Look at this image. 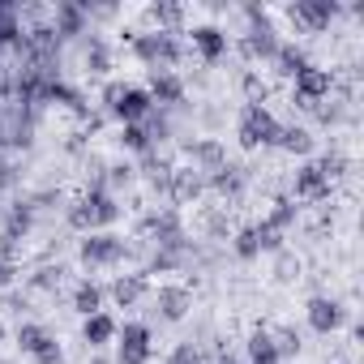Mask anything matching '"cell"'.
<instances>
[{"instance_id":"6da1fadb","label":"cell","mask_w":364,"mask_h":364,"mask_svg":"<svg viewBox=\"0 0 364 364\" xmlns=\"http://www.w3.org/2000/svg\"><path fill=\"white\" fill-rule=\"evenodd\" d=\"M240 141H245V146H262V141H279V124L270 120V112H266V107H257V103H249V112H245V120H240Z\"/></svg>"},{"instance_id":"7a4b0ae2","label":"cell","mask_w":364,"mask_h":364,"mask_svg":"<svg viewBox=\"0 0 364 364\" xmlns=\"http://www.w3.org/2000/svg\"><path fill=\"white\" fill-rule=\"evenodd\" d=\"M18 343H22V351L35 355L39 364H56V360H60V343H56L43 326H22V330H18Z\"/></svg>"},{"instance_id":"3957f363","label":"cell","mask_w":364,"mask_h":364,"mask_svg":"<svg viewBox=\"0 0 364 364\" xmlns=\"http://www.w3.org/2000/svg\"><path fill=\"white\" fill-rule=\"evenodd\" d=\"M146 360H150V330L146 326H124L120 364H146Z\"/></svg>"},{"instance_id":"277c9868","label":"cell","mask_w":364,"mask_h":364,"mask_svg":"<svg viewBox=\"0 0 364 364\" xmlns=\"http://www.w3.org/2000/svg\"><path fill=\"white\" fill-rule=\"evenodd\" d=\"M309 326H313L317 334H330V330H338V326H343V309H338L334 300L317 296V300H309Z\"/></svg>"},{"instance_id":"5b68a950","label":"cell","mask_w":364,"mask_h":364,"mask_svg":"<svg viewBox=\"0 0 364 364\" xmlns=\"http://www.w3.org/2000/svg\"><path fill=\"white\" fill-rule=\"evenodd\" d=\"M330 193V176L317 167V163H309V167H300V176H296V198H326Z\"/></svg>"},{"instance_id":"8992f818","label":"cell","mask_w":364,"mask_h":364,"mask_svg":"<svg viewBox=\"0 0 364 364\" xmlns=\"http://www.w3.org/2000/svg\"><path fill=\"white\" fill-rule=\"evenodd\" d=\"M296 90H300V99L304 103H313V99H321V95H330V73L326 69H300L296 73Z\"/></svg>"},{"instance_id":"52a82bcc","label":"cell","mask_w":364,"mask_h":364,"mask_svg":"<svg viewBox=\"0 0 364 364\" xmlns=\"http://www.w3.org/2000/svg\"><path fill=\"white\" fill-rule=\"evenodd\" d=\"M107 219H116V206H112L107 198H90V202L73 215L77 228H95V223H107Z\"/></svg>"},{"instance_id":"ba28073f","label":"cell","mask_w":364,"mask_h":364,"mask_svg":"<svg viewBox=\"0 0 364 364\" xmlns=\"http://www.w3.org/2000/svg\"><path fill=\"white\" fill-rule=\"evenodd\" d=\"M82 257H86V262H116V257H120V240H116V236H90V240L82 245Z\"/></svg>"},{"instance_id":"9c48e42d","label":"cell","mask_w":364,"mask_h":364,"mask_svg":"<svg viewBox=\"0 0 364 364\" xmlns=\"http://www.w3.org/2000/svg\"><path fill=\"white\" fill-rule=\"evenodd\" d=\"M120 103H116V112H120V120H141L146 112H150V95L146 90H124V95H116Z\"/></svg>"},{"instance_id":"30bf717a","label":"cell","mask_w":364,"mask_h":364,"mask_svg":"<svg viewBox=\"0 0 364 364\" xmlns=\"http://www.w3.org/2000/svg\"><path fill=\"white\" fill-rule=\"evenodd\" d=\"M159 304H163V313L171 321H180V317H185V309H189V291L185 287H163L159 291Z\"/></svg>"},{"instance_id":"8fae6325","label":"cell","mask_w":364,"mask_h":364,"mask_svg":"<svg viewBox=\"0 0 364 364\" xmlns=\"http://www.w3.org/2000/svg\"><path fill=\"white\" fill-rule=\"evenodd\" d=\"M112 334H116V321H112L107 313H95V317H86V343H90V347H103Z\"/></svg>"},{"instance_id":"7c38bea8","label":"cell","mask_w":364,"mask_h":364,"mask_svg":"<svg viewBox=\"0 0 364 364\" xmlns=\"http://www.w3.org/2000/svg\"><path fill=\"white\" fill-rule=\"evenodd\" d=\"M193 39H198V48H202V56H206V60H215V56L223 52V35H219L215 26H202V31H193Z\"/></svg>"},{"instance_id":"4fadbf2b","label":"cell","mask_w":364,"mask_h":364,"mask_svg":"<svg viewBox=\"0 0 364 364\" xmlns=\"http://www.w3.org/2000/svg\"><path fill=\"white\" fill-rule=\"evenodd\" d=\"M73 304H77L82 317H95V313H99V287H95V283H82L77 296H73Z\"/></svg>"},{"instance_id":"5bb4252c","label":"cell","mask_w":364,"mask_h":364,"mask_svg":"<svg viewBox=\"0 0 364 364\" xmlns=\"http://www.w3.org/2000/svg\"><path fill=\"white\" fill-rule=\"evenodd\" d=\"M141 287H146V283H141V279H120V283H116V287H112V296H116V300H120V304H133V300H137V296H141Z\"/></svg>"},{"instance_id":"9a60e30c","label":"cell","mask_w":364,"mask_h":364,"mask_svg":"<svg viewBox=\"0 0 364 364\" xmlns=\"http://www.w3.org/2000/svg\"><path fill=\"white\" fill-rule=\"evenodd\" d=\"M270 343H274V355L283 360V355H296L300 351V338L291 334V330H279V334H270Z\"/></svg>"},{"instance_id":"2e32d148","label":"cell","mask_w":364,"mask_h":364,"mask_svg":"<svg viewBox=\"0 0 364 364\" xmlns=\"http://www.w3.org/2000/svg\"><path fill=\"white\" fill-rule=\"evenodd\" d=\"M279 141H283L287 150H309V146H313L304 129H279Z\"/></svg>"},{"instance_id":"e0dca14e","label":"cell","mask_w":364,"mask_h":364,"mask_svg":"<svg viewBox=\"0 0 364 364\" xmlns=\"http://www.w3.org/2000/svg\"><path fill=\"white\" fill-rule=\"evenodd\" d=\"M154 95H159V99H180V82L167 77V73H159V77H154Z\"/></svg>"},{"instance_id":"ac0fdd59","label":"cell","mask_w":364,"mask_h":364,"mask_svg":"<svg viewBox=\"0 0 364 364\" xmlns=\"http://www.w3.org/2000/svg\"><path fill=\"white\" fill-rule=\"evenodd\" d=\"M257 245H262V236H257V232H240L236 253H240V257H253V253H257Z\"/></svg>"},{"instance_id":"d6986e66","label":"cell","mask_w":364,"mask_h":364,"mask_svg":"<svg viewBox=\"0 0 364 364\" xmlns=\"http://www.w3.org/2000/svg\"><path fill=\"white\" fill-rule=\"evenodd\" d=\"M124 141H129L133 150H146V133H141L137 124H129V129H124Z\"/></svg>"},{"instance_id":"ffe728a7","label":"cell","mask_w":364,"mask_h":364,"mask_svg":"<svg viewBox=\"0 0 364 364\" xmlns=\"http://www.w3.org/2000/svg\"><path fill=\"white\" fill-rule=\"evenodd\" d=\"M171 364H202V360H198V351H193V347H176Z\"/></svg>"},{"instance_id":"44dd1931","label":"cell","mask_w":364,"mask_h":364,"mask_svg":"<svg viewBox=\"0 0 364 364\" xmlns=\"http://www.w3.org/2000/svg\"><path fill=\"white\" fill-rule=\"evenodd\" d=\"M0 283H9V266L5 262H0Z\"/></svg>"},{"instance_id":"7402d4cb","label":"cell","mask_w":364,"mask_h":364,"mask_svg":"<svg viewBox=\"0 0 364 364\" xmlns=\"http://www.w3.org/2000/svg\"><path fill=\"white\" fill-rule=\"evenodd\" d=\"M219 364H236V360H232V355H228V360H219Z\"/></svg>"}]
</instances>
